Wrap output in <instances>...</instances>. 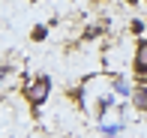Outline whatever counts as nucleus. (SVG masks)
Returning <instances> with one entry per match:
<instances>
[{
  "mask_svg": "<svg viewBox=\"0 0 147 138\" xmlns=\"http://www.w3.org/2000/svg\"><path fill=\"white\" fill-rule=\"evenodd\" d=\"M24 96H27V102L33 105V108H39V105L51 96V78H48V75L33 78V81L27 84V90H24Z\"/></svg>",
  "mask_w": 147,
  "mask_h": 138,
  "instance_id": "nucleus-1",
  "label": "nucleus"
},
{
  "mask_svg": "<svg viewBox=\"0 0 147 138\" xmlns=\"http://www.w3.org/2000/svg\"><path fill=\"white\" fill-rule=\"evenodd\" d=\"M132 69L138 72V75L147 78V39H141L135 48V57H132Z\"/></svg>",
  "mask_w": 147,
  "mask_h": 138,
  "instance_id": "nucleus-2",
  "label": "nucleus"
},
{
  "mask_svg": "<svg viewBox=\"0 0 147 138\" xmlns=\"http://www.w3.org/2000/svg\"><path fill=\"white\" fill-rule=\"evenodd\" d=\"M129 99H132V105H135V111L147 114V84H138V87H132Z\"/></svg>",
  "mask_w": 147,
  "mask_h": 138,
  "instance_id": "nucleus-3",
  "label": "nucleus"
},
{
  "mask_svg": "<svg viewBox=\"0 0 147 138\" xmlns=\"http://www.w3.org/2000/svg\"><path fill=\"white\" fill-rule=\"evenodd\" d=\"M33 3H36V0H33Z\"/></svg>",
  "mask_w": 147,
  "mask_h": 138,
  "instance_id": "nucleus-4",
  "label": "nucleus"
},
{
  "mask_svg": "<svg viewBox=\"0 0 147 138\" xmlns=\"http://www.w3.org/2000/svg\"><path fill=\"white\" fill-rule=\"evenodd\" d=\"M144 81H147V78H144Z\"/></svg>",
  "mask_w": 147,
  "mask_h": 138,
  "instance_id": "nucleus-5",
  "label": "nucleus"
}]
</instances>
